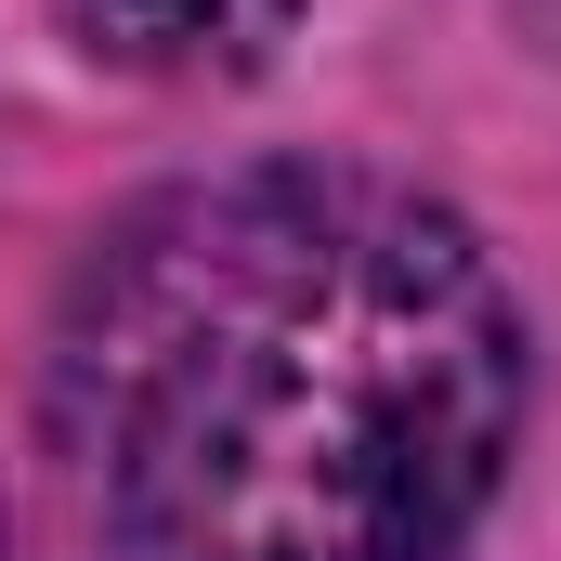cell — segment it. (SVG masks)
I'll return each instance as SVG.
<instances>
[{
	"label": "cell",
	"mask_w": 561,
	"mask_h": 561,
	"mask_svg": "<svg viewBox=\"0 0 561 561\" xmlns=\"http://www.w3.org/2000/svg\"><path fill=\"white\" fill-rule=\"evenodd\" d=\"M523 431V287L366 157L144 183L39 327V457L105 561H457Z\"/></svg>",
	"instance_id": "obj_1"
},
{
	"label": "cell",
	"mask_w": 561,
	"mask_h": 561,
	"mask_svg": "<svg viewBox=\"0 0 561 561\" xmlns=\"http://www.w3.org/2000/svg\"><path fill=\"white\" fill-rule=\"evenodd\" d=\"M53 26L157 92H222V79H262L275 39L300 26V0H53Z\"/></svg>",
	"instance_id": "obj_2"
}]
</instances>
